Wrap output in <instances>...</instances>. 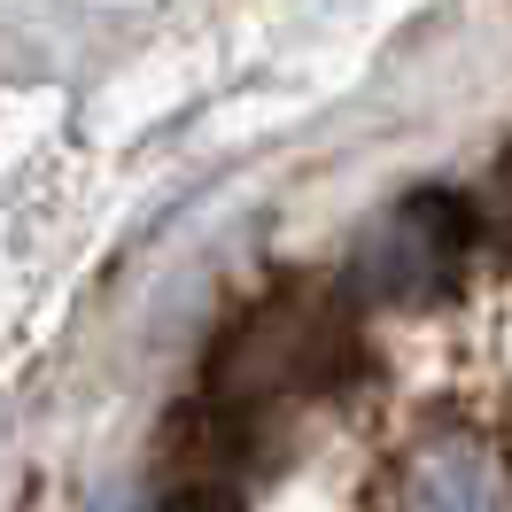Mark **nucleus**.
<instances>
[]
</instances>
